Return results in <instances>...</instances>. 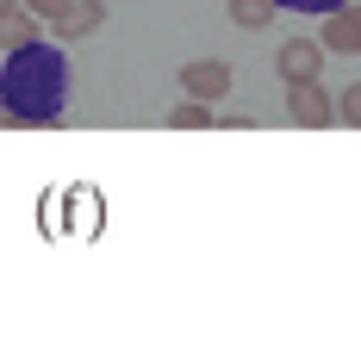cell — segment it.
Instances as JSON below:
<instances>
[{
  "label": "cell",
  "mask_w": 361,
  "mask_h": 348,
  "mask_svg": "<svg viewBox=\"0 0 361 348\" xmlns=\"http://www.w3.org/2000/svg\"><path fill=\"white\" fill-rule=\"evenodd\" d=\"M69 106V56L56 37H32L19 50H6L0 69V125H56Z\"/></svg>",
  "instance_id": "6da1fadb"
},
{
  "label": "cell",
  "mask_w": 361,
  "mask_h": 348,
  "mask_svg": "<svg viewBox=\"0 0 361 348\" xmlns=\"http://www.w3.org/2000/svg\"><path fill=\"white\" fill-rule=\"evenodd\" d=\"M212 125H218V106H206V100H180L169 112V131H212Z\"/></svg>",
  "instance_id": "9c48e42d"
},
{
  "label": "cell",
  "mask_w": 361,
  "mask_h": 348,
  "mask_svg": "<svg viewBox=\"0 0 361 348\" xmlns=\"http://www.w3.org/2000/svg\"><path fill=\"white\" fill-rule=\"evenodd\" d=\"M274 6H287V13H312V19H318V13L343 6V0H274Z\"/></svg>",
  "instance_id": "8fae6325"
},
{
  "label": "cell",
  "mask_w": 361,
  "mask_h": 348,
  "mask_svg": "<svg viewBox=\"0 0 361 348\" xmlns=\"http://www.w3.org/2000/svg\"><path fill=\"white\" fill-rule=\"evenodd\" d=\"M6 6H19V0H0V13H6Z\"/></svg>",
  "instance_id": "4fadbf2b"
},
{
  "label": "cell",
  "mask_w": 361,
  "mask_h": 348,
  "mask_svg": "<svg viewBox=\"0 0 361 348\" xmlns=\"http://www.w3.org/2000/svg\"><path fill=\"white\" fill-rule=\"evenodd\" d=\"M330 112H336V125H349V131H361V81H349L336 100H330Z\"/></svg>",
  "instance_id": "30bf717a"
},
{
  "label": "cell",
  "mask_w": 361,
  "mask_h": 348,
  "mask_svg": "<svg viewBox=\"0 0 361 348\" xmlns=\"http://www.w3.org/2000/svg\"><path fill=\"white\" fill-rule=\"evenodd\" d=\"M32 37H44L37 32V13H25V6H6V13H0V50H19V44H32Z\"/></svg>",
  "instance_id": "52a82bcc"
},
{
  "label": "cell",
  "mask_w": 361,
  "mask_h": 348,
  "mask_svg": "<svg viewBox=\"0 0 361 348\" xmlns=\"http://www.w3.org/2000/svg\"><path fill=\"white\" fill-rule=\"evenodd\" d=\"M19 6H25V13H37V19H56L69 0H19Z\"/></svg>",
  "instance_id": "7c38bea8"
},
{
  "label": "cell",
  "mask_w": 361,
  "mask_h": 348,
  "mask_svg": "<svg viewBox=\"0 0 361 348\" xmlns=\"http://www.w3.org/2000/svg\"><path fill=\"white\" fill-rule=\"evenodd\" d=\"M231 87H237V75H231V63L224 56H193V63H180V94L187 100H231Z\"/></svg>",
  "instance_id": "7a4b0ae2"
},
{
  "label": "cell",
  "mask_w": 361,
  "mask_h": 348,
  "mask_svg": "<svg viewBox=\"0 0 361 348\" xmlns=\"http://www.w3.org/2000/svg\"><path fill=\"white\" fill-rule=\"evenodd\" d=\"M318 19H324V37H318L324 56H361V0H343Z\"/></svg>",
  "instance_id": "277c9868"
},
{
  "label": "cell",
  "mask_w": 361,
  "mask_h": 348,
  "mask_svg": "<svg viewBox=\"0 0 361 348\" xmlns=\"http://www.w3.org/2000/svg\"><path fill=\"white\" fill-rule=\"evenodd\" d=\"M224 13H231V25L237 32H262V25H274V0H224Z\"/></svg>",
  "instance_id": "ba28073f"
},
{
  "label": "cell",
  "mask_w": 361,
  "mask_h": 348,
  "mask_svg": "<svg viewBox=\"0 0 361 348\" xmlns=\"http://www.w3.org/2000/svg\"><path fill=\"white\" fill-rule=\"evenodd\" d=\"M274 75H281V81H318V75H324V44H318V37H287V44H281V50H274Z\"/></svg>",
  "instance_id": "5b68a950"
},
{
  "label": "cell",
  "mask_w": 361,
  "mask_h": 348,
  "mask_svg": "<svg viewBox=\"0 0 361 348\" xmlns=\"http://www.w3.org/2000/svg\"><path fill=\"white\" fill-rule=\"evenodd\" d=\"M287 118L299 125V131H324V125H336L330 94H324V75H318V81H293V87H287Z\"/></svg>",
  "instance_id": "3957f363"
},
{
  "label": "cell",
  "mask_w": 361,
  "mask_h": 348,
  "mask_svg": "<svg viewBox=\"0 0 361 348\" xmlns=\"http://www.w3.org/2000/svg\"><path fill=\"white\" fill-rule=\"evenodd\" d=\"M100 25H106V6H100V0H69V6L50 19V37H56V44H75V37L100 32Z\"/></svg>",
  "instance_id": "8992f818"
}]
</instances>
